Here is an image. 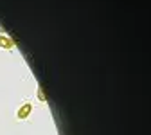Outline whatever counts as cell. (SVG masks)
Wrapping results in <instances>:
<instances>
[{"instance_id": "obj_1", "label": "cell", "mask_w": 151, "mask_h": 135, "mask_svg": "<svg viewBox=\"0 0 151 135\" xmlns=\"http://www.w3.org/2000/svg\"><path fill=\"white\" fill-rule=\"evenodd\" d=\"M31 110H32V105H31V103H24V106L18 108L16 117H18V119H27L29 113H31Z\"/></svg>"}, {"instance_id": "obj_3", "label": "cell", "mask_w": 151, "mask_h": 135, "mask_svg": "<svg viewBox=\"0 0 151 135\" xmlns=\"http://www.w3.org/2000/svg\"><path fill=\"white\" fill-rule=\"evenodd\" d=\"M36 95H38V97H40L42 101H47V97H45V94H43V90H42L40 87H38V90H36Z\"/></svg>"}, {"instance_id": "obj_2", "label": "cell", "mask_w": 151, "mask_h": 135, "mask_svg": "<svg viewBox=\"0 0 151 135\" xmlns=\"http://www.w3.org/2000/svg\"><path fill=\"white\" fill-rule=\"evenodd\" d=\"M0 49H7V51H13L14 49V42L7 36H2L0 34Z\"/></svg>"}]
</instances>
